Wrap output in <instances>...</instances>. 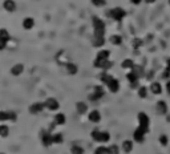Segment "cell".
I'll return each instance as SVG.
<instances>
[{"instance_id":"obj_23","label":"cell","mask_w":170,"mask_h":154,"mask_svg":"<svg viewBox=\"0 0 170 154\" xmlns=\"http://www.w3.org/2000/svg\"><path fill=\"white\" fill-rule=\"evenodd\" d=\"M66 72L69 73V75H76L77 71H78V68L76 64H72V62H69V64H66Z\"/></svg>"},{"instance_id":"obj_42","label":"cell","mask_w":170,"mask_h":154,"mask_svg":"<svg viewBox=\"0 0 170 154\" xmlns=\"http://www.w3.org/2000/svg\"><path fill=\"white\" fill-rule=\"evenodd\" d=\"M141 2H142V0H130V3H133V4H135V5L140 4Z\"/></svg>"},{"instance_id":"obj_27","label":"cell","mask_w":170,"mask_h":154,"mask_svg":"<svg viewBox=\"0 0 170 154\" xmlns=\"http://www.w3.org/2000/svg\"><path fill=\"white\" fill-rule=\"evenodd\" d=\"M110 43H112L113 45H121V44H122V37H121L120 35H113V36L110 37Z\"/></svg>"},{"instance_id":"obj_24","label":"cell","mask_w":170,"mask_h":154,"mask_svg":"<svg viewBox=\"0 0 170 154\" xmlns=\"http://www.w3.org/2000/svg\"><path fill=\"white\" fill-rule=\"evenodd\" d=\"M92 44H93L94 48H100V47H103V45L105 44V39L104 37H94Z\"/></svg>"},{"instance_id":"obj_9","label":"cell","mask_w":170,"mask_h":154,"mask_svg":"<svg viewBox=\"0 0 170 154\" xmlns=\"http://www.w3.org/2000/svg\"><path fill=\"white\" fill-rule=\"evenodd\" d=\"M93 65H94L96 68H101V69L108 71V69H109V68L112 66V62H110L109 60H100V59L96 57V60L93 61Z\"/></svg>"},{"instance_id":"obj_11","label":"cell","mask_w":170,"mask_h":154,"mask_svg":"<svg viewBox=\"0 0 170 154\" xmlns=\"http://www.w3.org/2000/svg\"><path fill=\"white\" fill-rule=\"evenodd\" d=\"M44 109H45L44 102H35V104H32L29 106V113L31 114H39V113H41Z\"/></svg>"},{"instance_id":"obj_26","label":"cell","mask_w":170,"mask_h":154,"mask_svg":"<svg viewBox=\"0 0 170 154\" xmlns=\"http://www.w3.org/2000/svg\"><path fill=\"white\" fill-rule=\"evenodd\" d=\"M52 141H53V144H63L64 137L61 133H55V134H52Z\"/></svg>"},{"instance_id":"obj_45","label":"cell","mask_w":170,"mask_h":154,"mask_svg":"<svg viewBox=\"0 0 170 154\" xmlns=\"http://www.w3.org/2000/svg\"><path fill=\"white\" fill-rule=\"evenodd\" d=\"M154 2H156V0H145V3H148V4H153Z\"/></svg>"},{"instance_id":"obj_8","label":"cell","mask_w":170,"mask_h":154,"mask_svg":"<svg viewBox=\"0 0 170 154\" xmlns=\"http://www.w3.org/2000/svg\"><path fill=\"white\" fill-rule=\"evenodd\" d=\"M41 144L43 146L48 147L50 145H53V141H52V134H50L48 130H44V132L41 133Z\"/></svg>"},{"instance_id":"obj_21","label":"cell","mask_w":170,"mask_h":154,"mask_svg":"<svg viewBox=\"0 0 170 154\" xmlns=\"http://www.w3.org/2000/svg\"><path fill=\"white\" fill-rule=\"evenodd\" d=\"M122 150L125 151L126 154L130 153V151L133 150V142H132V141H129V140L124 141V142H122Z\"/></svg>"},{"instance_id":"obj_31","label":"cell","mask_w":170,"mask_h":154,"mask_svg":"<svg viewBox=\"0 0 170 154\" xmlns=\"http://www.w3.org/2000/svg\"><path fill=\"white\" fill-rule=\"evenodd\" d=\"M126 78H128V81L132 84V82H135V81H138V76L135 75V73H133V72H130V73H128L126 75Z\"/></svg>"},{"instance_id":"obj_35","label":"cell","mask_w":170,"mask_h":154,"mask_svg":"<svg viewBox=\"0 0 170 154\" xmlns=\"http://www.w3.org/2000/svg\"><path fill=\"white\" fill-rule=\"evenodd\" d=\"M158 141H160V144L162 145V146H167V144H169V140H167V135H160V138H158Z\"/></svg>"},{"instance_id":"obj_4","label":"cell","mask_w":170,"mask_h":154,"mask_svg":"<svg viewBox=\"0 0 170 154\" xmlns=\"http://www.w3.org/2000/svg\"><path fill=\"white\" fill-rule=\"evenodd\" d=\"M108 16L112 18L113 20H116V21H121L126 16V12L120 7H116V8H113V9H110L109 12H108Z\"/></svg>"},{"instance_id":"obj_20","label":"cell","mask_w":170,"mask_h":154,"mask_svg":"<svg viewBox=\"0 0 170 154\" xmlns=\"http://www.w3.org/2000/svg\"><path fill=\"white\" fill-rule=\"evenodd\" d=\"M150 90H151L153 94H161V93H162L161 84H160V82H153V84L150 85Z\"/></svg>"},{"instance_id":"obj_16","label":"cell","mask_w":170,"mask_h":154,"mask_svg":"<svg viewBox=\"0 0 170 154\" xmlns=\"http://www.w3.org/2000/svg\"><path fill=\"white\" fill-rule=\"evenodd\" d=\"M23 72H24V65L23 64H15L11 68V75H13V76H20Z\"/></svg>"},{"instance_id":"obj_1","label":"cell","mask_w":170,"mask_h":154,"mask_svg":"<svg viewBox=\"0 0 170 154\" xmlns=\"http://www.w3.org/2000/svg\"><path fill=\"white\" fill-rule=\"evenodd\" d=\"M90 137L93 138L94 142H98V144H105V142L110 141V134H109V132H103V130H98V129L92 130V133H90Z\"/></svg>"},{"instance_id":"obj_13","label":"cell","mask_w":170,"mask_h":154,"mask_svg":"<svg viewBox=\"0 0 170 154\" xmlns=\"http://www.w3.org/2000/svg\"><path fill=\"white\" fill-rule=\"evenodd\" d=\"M3 8L7 11V12H15L16 11V3L13 0H4L3 2Z\"/></svg>"},{"instance_id":"obj_28","label":"cell","mask_w":170,"mask_h":154,"mask_svg":"<svg viewBox=\"0 0 170 154\" xmlns=\"http://www.w3.org/2000/svg\"><path fill=\"white\" fill-rule=\"evenodd\" d=\"M8 134H9V128L7 125H0V137L5 138V137H8Z\"/></svg>"},{"instance_id":"obj_15","label":"cell","mask_w":170,"mask_h":154,"mask_svg":"<svg viewBox=\"0 0 170 154\" xmlns=\"http://www.w3.org/2000/svg\"><path fill=\"white\" fill-rule=\"evenodd\" d=\"M157 113L158 114H161V116L167 113V105H166L165 101H158L157 102Z\"/></svg>"},{"instance_id":"obj_14","label":"cell","mask_w":170,"mask_h":154,"mask_svg":"<svg viewBox=\"0 0 170 154\" xmlns=\"http://www.w3.org/2000/svg\"><path fill=\"white\" fill-rule=\"evenodd\" d=\"M88 119L90 122H93V124H98L101 121V113L98 110H92L89 113V116H88Z\"/></svg>"},{"instance_id":"obj_3","label":"cell","mask_w":170,"mask_h":154,"mask_svg":"<svg viewBox=\"0 0 170 154\" xmlns=\"http://www.w3.org/2000/svg\"><path fill=\"white\" fill-rule=\"evenodd\" d=\"M138 128L141 130L148 134L149 133V126H150V122H149V117L145 114V113H138Z\"/></svg>"},{"instance_id":"obj_17","label":"cell","mask_w":170,"mask_h":154,"mask_svg":"<svg viewBox=\"0 0 170 154\" xmlns=\"http://www.w3.org/2000/svg\"><path fill=\"white\" fill-rule=\"evenodd\" d=\"M76 109H77V113L78 114H85V113L88 112V105L85 104V102L80 101L76 104Z\"/></svg>"},{"instance_id":"obj_12","label":"cell","mask_w":170,"mask_h":154,"mask_svg":"<svg viewBox=\"0 0 170 154\" xmlns=\"http://www.w3.org/2000/svg\"><path fill=\"white\" fill-rule=\"evenodd\" d=\"M145 135L146 133L144 132V130H141L140 128H137L134 130V133H133V138L135 142H138V144H142V142L145 141Z\"/></svg>"},{"instance_id":"obj_22","label":"cell","mask_w":170,"mask_h":154,"mask_svg":"<svg viewBox=\"0 0 170 154\" xmlns=\"http://www.w3.org/2000/svg\"><path fill=\"white\" fill-rule=\"evenodd\" d=\"M109 56H110V50L104 49V50H100L96 57L100 59V60H109Z\"/></svg>"},{"instance_id":"obj_30","label":"cell","mask_w":170,"mask_h":154,"mask_svg":"<svg viewBox=\"0 0 170 154\" xmlns=\"http://www.w3.org/2000/svg\"><path fill=\"white\" fill-rule=\"evenodd\" d=\"M148 96V88L146 87H140L138 88V97L140 98H146Z\"/></svg>"},{"instance_id":"obj_34","label":"cell","mask_w":170,"mask_h":154,"mask_svg":"<svg viewBox=\"0 0 170 154\" xmlns=\"http://www.w3.org/2000/svg\"><path fill=\"white\" fill-rule=\"evenodd\" d=\"M9 117H8V112L5 110H0V122H5L8 121Z\"/></svg>"},{"instance_id":"obj_29","label":"cell","mask_w":170,"mask_h":154,"mask_svg":"<svg viewBox=\"0 0 170 154\" xmlns=\"http://www.w3.org/2000/svg\"><path fill=\"white\" fill-rule=\"evenodd\" d=\"M71 153H72V154H84L85 150H84V147L78 146V145H75V146L71 147Z\"/></svg>"},{"instance_id":"obj_38","label":"cell","mask_w":170,"mask_h":154,"mask_svg":"<svg viewBox=\"0 0 170 154\" xmlns=\"http://www.w3.org/2000/svg\"><path fill=\"white\" fill-rule=\"evenodd\" d=\"M92 4L96 7H104L106 4V0H92Z\"/></svg>"},{"instance_id":"obj_37","label":"cell","mask_w":170,"mask_h":154,"mask_svg":"<svg viewBox=\"0 0 170 154\" xmlns=\"http://www.w3.org/2000/svg\"><path fill=\"white\" fill-rule=\"evenodd\" d=\"M132 72L133 73H135V75H137L138 77H141V76H142V68H141V66H137V65H134L133 68H132Z\"/></svg>"},{"instance_id":"obj_7","label":"cell","mask_w":170,"mask_h":154,"mask_svg":"<svg viewBox=\"0 0 170 154\" xmlns=\"http://www.w3.org/2000/svg\"><path fill=\"white\" fill-rule=\"evenodd\" d=\"M104 94H105V90H104L103 87H94L93 93L89 96V100L90 101H97V100L101 98V97H104Z\"/></svg>"},{"instance_id":"obj_48","label":"cell","mask_w":170,"mask_h":154,"mask_svg":"<svg viewBox=\"0 0 170 154\" xmlns=\"http://www.w3.org/2000/svg\"><path fill=\"white\" fill-rule=\"evenodd\" d=\"M169 3H170V0H169Z\"/></svg>"},{"instance_id":"obj_32","label":"cell","mask_w":170,"mask_h":154,"mask_svg":"<svg viewBox=\"0 0 170 154\" xmlns=\"http://www.w3.org/2000/svg\"><path fill=\"white\" fill-rule=\"evenodd\" d=\"M108 153L109 154H120V147L117 145H110L108 147Z\"/></svg>"},{"instance_id":"obj_5","label":"cell","mask_w":170,"mask_h":154,"mask_svg":"<svg viewBox=\"0 0 170 154\" xmlns=\"http://www.w3.org/2000/svg\"><path fill=\"white\" fill-rule=\"evenodd\" d=\"M9 32L5 28H0V50H3L9 41Z\"/></svg>"},{"instance_id":"obj_25","label":"cell","mask_w":170,"mask_h":154,"mask_svg":"<svg viewBox=\"0 0 170 154\" xmlns=\"http://www.w3.org/2000/svg\"><path fill=\"white\" fill-rule=\"evenodd\" d=\"M121 66L124 68V69H132V68L134 66V62H133V60H132V59H125V60L122 61Z\"/></svg>"},{"instance_id":"obj_39","label":"cell","mask_w":170,"mask_h":154,"mask_svg":"<svg viewBox=\"0 0 170 154\" xmlns=\"http://www.w3.org/2000/svg\"><path fill=\"white\" fill-rule=\"evenodd\" d=\"M132 44H133V48L137 49V48H140L141 45H142V40H141V39H134Z\"/></svg>"},{"instance_id":"obj_19","label":"cell","mask_w":170,"mask_h":154,"mask_svg":"<svg viewBox=\"0 0 170 154\" xmlns=\"http://www.w3.org/2000/svg\"><path fill=\"white\" fill-rule=\"evenodd\" d=\"M33 27H35V20L32 18H25L23 20V28L24 29H32Z\"/></svg>"},{"instance_id":"obj_43","label":"cell","mask_w":170,"mask_h":154,"mask_svg":"<svg viewBox=\"0 0 170 154\" xmlns=\"http://www.w3.org/2000/svg\"><path fill=\"white\" fill-rule=\"evenodd\" d=\"M137 85H138V81H135V82H132V84H130V87H132L133 89H135V88H137Z\"/></svg>"},{"instance_id":"obj_36","label":"cell","mask_w":170,"mask_h":154,"mask_svg":"<svg viewBox=\"0 0 170 154\" xmlns=\"http://www.w3.org/2000/svg\"><path fill=\"white\" fill-rule=\"evenodd\" d=\"M94 154H109V153H108V147L100 146V147H97V149L94 150Z\"/></svg>"},{"instance_id":"obj_44","label":"cell","mask_w":170,"mask_h":154,"mask_svg":"<svg viewBox=\"0 0 170 154\" xmlns=\"http://www.w3.org/2000/svg\"><path fill=\"white\" fill-rule=\"evenodd\" d=\"M166 89H167V93L170 94V81L167 82V85H166Z\"/></svg>"},{"instance_id":"obj_10","label":"cell","mask_w":170,"mask_h":154,"mask_svg":"<svg viewBox=\"0 0 170 154\" xmlns=\"http://www.w3.org/2000/svg\"><path fill=\"white\" fill-rule=\"evenodd\" d=\"M106 88L109 89L112 93H117L118 89H120V82H118L117 78H114V77L112 76V78L109 80V82L106 84Z\"/></svg>"},{"instance_id":"obj_2","label":"cell","mask_w":170,"mask_h":154,"mask_svg":"<svg viewBox=\"0 0 170 154\" xmlns=\"http://www.w3.org/2000/svg\"><path fill=\"white\" fill-rule=\"evenodd\" d=\"M93 29H94V37H104L105 23L98 18H93Z\"/></svg>"},{"instance_id":"obj_47","label":"cell","mask_w":170,"mask_h":154,"mask_svg":"<svg viewBox=\"0 0 170 154\" xmlns=\"http://www.w3.org/2000/svg\"><path fill=\"white\" fill-rule=\"evenodd\" d=\"M0 154H5V153H0Z\"/></svg>"},{"instance_id":"obj_18","label":"cell","mask_w":170,"mask_h":154,"mask_svg":"<svg viewBox=\"0 0 170 154\" xmlns=\"http://www.w3.org/2000/svg\"><path fill=\"white\" fill-rule=\"evenodd\" d=\"M65 121H66V118H65L64 113H57V114L55 116V118H53L55 125H64Z\"/></svg>"},{"instance_id":"obj_46","label":"cell","mask_w":170,"mask_h":154,"mask_svg":"<svg viewBox=\"0 0 170 154\" xmlns=\"http://www.w3.org/2000/svg\"><path fill=\"white\" fill-rule=\"evenodd\" d=\"M166 69H167V71H170V60L167 61V66H166Z\"/></svg>"},{"instance_id":"obj_40","label":"cell","mask_w":170,"mask_h":154,"mask_svg":"<svg viewBox=\"0 0 170 154\" xmlns=\"http://www.w3.org/2000/svg\"><path fill=\"white\" fill-rule=\"evenodd\" d=\"M8 117H9L8 121H12V122H15L16 119H18V114H16L15 112H8Z\"/></svg>"},{"instance_id":"obj_41","label":"cell","mask_w":170,"mask_h":154,"mask_svg":"<svg viewBox=\"0 0 170 154\" xmlns=\"http://www.w3.org/2000/svg\"><path fill=\"white\" fill-rule=\"evenodd\" d=\"M169 76H170V71L166 69V72L163 73V78H169Z\"/></svg>"},{"instance_id":"obj_33","label":"cell","mask_w":170,"mask_h":154,"mask_svg":"<svg viewBox=\"0 0 170 154\" xmlns=\"http://www.w3.org/2000/svg\"><path fill=\"white\" fill-rule=\"evenodd\" d=\"M100 78H101V82H103V84H108V82H109V80L112 78V76L110 75H108V73L105 72V73H103V75H101L100 76Z\"/></svg>"},{"instance_id":"obj_6","label":"cell","mask_w":170,"mask_h":154,"mask_svg":"<svg viewBox=\"0 0 170 154\" xmlns=\"http://www.w3.org/2000/svg\"><path fill=\"white\" fill-rule=\"evenodd\" d=\"M44 105H45V109H48V110H50V112L59 110V108H60L59 101L56 100V98H53V97H49V98L45 100Z\"/></svg>"}]
</instances>
